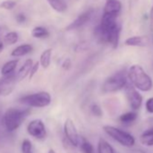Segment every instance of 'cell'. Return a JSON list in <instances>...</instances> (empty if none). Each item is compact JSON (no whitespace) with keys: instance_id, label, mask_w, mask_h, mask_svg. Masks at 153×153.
<instances>
[{"instance_id":"1f68e13d","label":"cell","mask_w":153,"mask_h":153,"mask_svg":"<svg viewBox=\"0 0 153 153\" xmlns=\"http://www.w3.org/2000/svg\"><path fill=\"white\" fill-rule=\"evenodd\" d=\"M4 49V43L2 42H0V52H1Z\"/></svg>"},{"instance_id":"8fae6325","label":"cell","mask_w":153,"mask_h":153,"mask_svg":"<svg viewBox=\"0 0 153 153\" xmlns=\"http://www.w3.org/2000/svg\"><path fill=\"white\" fill-rule=\"evenodd\" d=\"M94 14V10L88 9L87 11H85L84 13H82L81 15H79L78 17H76L69 25L67 26V31H70V30H76V29H79L82 26H84L85 25H87L92 18Z\"/></svg>"},{"instance_id":"d6986e66","label":"cell","mask_w":153,"mask_h":153,"mask_svg":"<svg viewBox=\"0 0 153 153\" xmlns=\"http://www.w3.org/2000/svg\"><path fill=\"white\" fill-rule=\"evenodd\" d=\"M51 53H52V50L51 49H47L44 51H42V53L41 54L40 57V64L43 68H47L50 64H51Z\"/></svg>"},{"instance_id":"6da1fadb","label":"cell","mask_w":153,"mask_h":153,"mask_svg":"<svg viewBox=\"0 0 153 153\" xmlns=\"http://www.w3.org/2000/svg\"><path fill=\"white\" fill-rule=\"evenodd\" d=\"M117 16L104 14L100 24L95 29V34L97 39L104 43H108L116 48L119 43L121 25L117 21Z\"/></svg>"},{"instance_id":"603a6c76","label":"cell","mask_w":153,"mask_h":153,"mask_svg":"<svg viewBox=\"0 0 153 153\" xmlns=\"http://www.w3.org/2000/svg\"><path fill=\"white\" fill-rule=\"evenodd\" d=\"M79 147H80V149H81L82 153H95L93 145L85 137L80 138Z\"/></svg>"},{"instance_id":"484cf974","label":"cell","mask_w":153,"mask_h":153,"mask_svg":"<svg viewBox=\"0 0 153 153\" xmlns=\"http://www.w3.org/2000/svg\"><path fill=\"white\" fill-rule=\"evenodd\" d=\"M16 6V1H12V0H7V1H3L0 4V8L5 9V10H13Z\"/></svg>"},{"instance_id":"d6a6232c","label":"cell","mask_w":153,"mask_h":153,"mask_svg":"<svg viewBox=\"0 0 153 153\" xmlns=\"http://www.w3.org/2000/svg\"><path fill=\"white\" fill-rule=\"evenodd\" d=\"M48 153H56V152H55L52 149H51L49 150V152H48Z\"/></svg>"},{"instance_id":"ffe728a7","label":"cell","mask_w":153,"mask_h":153,"mask_svg":"<svg viewBox=\"0 0 153 153\" xmlns=\"http://www.w3.org/2000/svg\"><path fill=\"white\" fill-rule=\"evenodd\" d=\"M49 5L57 12L63 13L67 9V4L64 2V0H47Z\"/></svg>"},{"instance_id":"7a4b0ae2","label":"cell","mask_w":153,"mask_h":153,"mask_svg":"<svg viewBox=\"0 0 153 153\" xmlns=\"http://www.w3.org/2000/svg\"><path fill=\"white\" fill-rule=\"evenodd\" d=\"M127 76L130 82L137 89L140 91L148 92L153 87V83L150 76L145 72V70L140 65L131 66L128 70Z\"/></svg>"},{"instance_id":"d4e9b609","label":"cell","mask_w":153,"mask_h":153,"mask_svg":"<svg viewBox=\"0 0 153 153\" xmlns=\"http://www.w3.org/2000/svg\"><path fill=\"white\" fill-rule=\"evenodd\" d=\"M22 153H33V144L30 140L25 139L21 145Z\"/></svg>"},{"instance_id":"5b68a950","label":"cell","mask_w":153,"mask_h":153,"mask_svg":"<svg viewBox=\"0 0 153 153\" xmlns=\"http://www.w3.org/2000/svg\"><path fill=\"white\" fill-rule=\"evenodd\" d=\"M104 131L108 134L113 140L117 141L119 144L131 148L135 144V138L129 132L123 131L117 127L112 126V125H104L103 126Z\"/></svg>"},{"instance_id":"f1b7e54d","label":"cell","mask_w":153,"mask_h":153,"mask_svg":"<svg viewBox=\"0 0 153 153\" xmlns=\"http://www.w3.org/2000/svg\"><path fill=\"white\" fill-rule=\"evenodd\" d=\"M145 108L148 113L153 114V97L149 98L145 103Z\"/></svg>"},{"instance_id":"cb8c5ba5","label":"cell","mask_w":153,"mask_h":153,"mask_svg":"<svg viewBox=\"0 0 153 153\" xmlns=\"http://www.w3.org/2000/svg\"><path fill=\"white\" fill-rule=\"evenodd\" d=\"M19 35L16 32H8L4 36V42L7 45L15 44L18 42Z\"/></svg>"},{"instance_id":"2e32d148","label":"cell","mask_w":153,"mask_h":153,"mask_svg":"<svg viewBox=\"0 0 153 153\" xmlns=\"http://www.w3.org/2000/svg\"><path fill=\"white\" fill-rule=\"evenodd\" d=\"M140 141L142 145L152 147L153 146V128L144 131L140 136Z\"/></svg>"},{"instance_id":"ac0fdd59","label":"cell","mask_w":153,"mask_h":153,"mask_svg":"<svg viewBox=\"0 0 153 153\" xmlns=\"http://www.w3.org/2000/svg\"><path fill=\"white\" fill-rule=\"evenodd\" d=\"M97 153H114V149L109 142L100 138L97 144Z\"/></svg>"},{"instance_id":"e0dca14e","label":"cell","mask_w":153,"mask_h":153,"mask_svg":"<svg viewBox=\"0 0 153 153\" xmlns=\"http://www.w3.org/2000/svg\"><path fill=\"white\" fill-rule=\"evenodd\" d=\"M19 60L18 59H11L7 62H6L3 67L1 68V74L2 76H8L10 74L15 73V70L18 65Z\"/></svg>"},{"instance_id":"4dcf8cb0","label":"cell","mask_w":153,"mask_h":153,"mask_svg":"<svg viewBox=\"0 0 153 153\" xmlns=\"http://www.w3.org/2000/svg\"><path fill=\"white\" fill-rule=\"evenodd\" d=\"M149 28L151 30H153V7L150 10V14H149Z\"/></svg>"},{"instance_id":"277c9868","label":"cell","mask_w":153,"mask_h":153,"mask_svg":"<svg viewBox=\"0 0 153 153\" xmlns=\"http://www.w3.org/2000/svg\"><path fill=\"white\" fill-rule=\"evenodd\" d=\"M19 102L29 107L43 108L51 103V97L48 92L42 91L27 96H24L19 98Z\"/></svg>"},{"instance_id":"7c38bea8","label":"cell","mask_w":153,"mask_h":153,"mask_svg":"<svg viewBox=\"0 0 153 153\" xmlns=\"http://www.w3.org/2000/svg\"><path fill=\"white\" fill-rule=\"evenodd\" d=\"M121 9H122V4L119 0H106L104 7V14L118 16L121 12Z\"/></svg>"},{"instance_id":"30bf717a","label":"cell","mask_w":153,"mask_h":153,"mask_svg":"<svg viewBox=\"0 0 153 153\" xmlns=\"http://www.w3.org/2000/svg\"><path fill=\"white\" fill-rule=\"evenodd\" d=\"M27 132L37 140H43L47 135L45 124L41 119L31 121L27 125Z\"/></svg>"},{"instance_id":"9c48e42d","label":"cell","mask_w":153,"mask_h":153,"mask_svg":"<svg viewBox=\"0 0 153 153\" xmlns=\"http://www.w3.org/2000/svg\"><path fill=\"white\" fill-rule=\"evenodd\" d=\"M17 81L16 73H13L8 76H3V78L0 79V96H9L15 90Z\"/></svg>"},{"instance_id":"9a60e30c","label":"cell","mask_w":153,"mask_h":153,"mask_svg":"<svg viewBox=\"0 0 153 153\" xmlns=\"http://www.w3.org/2000/svg\"><path fill=\"white\" fill-rule=\"evenodd\" d=\"M124 42L127 46L144 47L148 43V39L147 37H144V36H132V37L127 38Z\"/></svg>"},{"instance_id":"3957f363","label":"cell","mask_w":153,"mask_h":153,"mask_svg":"<svg viewBox=\"0 0 153 153\" xmlns=\"http://www.w3.org/2000/svg\"><path fill=\"white\" fill-rule=\"evenodd\" d=\"M30 113L31 110L29 108H8L3 117V123L6 130L10 132L16 131Z\"/></svg>"},{"instance_id":"83f0119b","label":"cell","mask_w":153,"mask_h":153,"mask_svg":"<svg viewBox=\"0 0 153 153\" xmlns=\"http://www.w3.org/2000/svg\"><path fill=\"white\" fill-rule=\"evenodd\" d=\"M40 61H37V62H35L33 65V67H32V69H31V71H30V74H29V79H32L33 78V76L36 74V72L38 71V69H39V67H40Z\"/></svg>"},{"instance_id":"836d02e7","label":"cell","mask_w":153,"mask_h":153,"mask_svg":"<svg viewBox=\"0 0 153 153\" xmlns=\"http://www.w3.org/2000/svg\"><path fill=\"white\" fill-rule=\"evenodd\" d=\"M0 33H1V28H0Z\"/></svg>"},{"instance_id":"ba28073f","label":"cell","mask_w":153,"mask_h":153,"mask_svg":"<svg viewBox=\"0 0 153 153\" xmlns=\"http://www.w3.org/2000/svg\"><path fill=\"white\" fill-rule=\"evenodd\" d=\"M124 90H125L126 98L128 100L131 108L134 111L140 109L142 104V97L138 92L137 88L131 83H127V85L124 88Z\"/></svg>"},{"instance_id":"7402d4cb","label":"cell","mask_w":153,"mask_h":153,"mask_svg":"<svg viewBox=\"0 0 153 153\" xmlns=\"http://www.w3.org/2000/svg\"><path fill=\"white\" fill-rule=\"evenodd\" d=\"M50 35L49 31L42 26H36L32 30V36L36 39H43L47 38Z\"/></svg>"},{"instance_id":"52a82bcc","label":"cell","mask_w":153,"mask_h":153,"mask_svg":"<svg viewBox=\"0 0 153 153\" xmlns=\"http://www.w3.org/2000/svg\"><path fill=\"white\" fill-rule=\"evenodd\" d=\"M64 134L66 140L74 147H79L80 142V138L78 129H76L74 122L71 119H67L64 123Z\"/></svg>"},{"instance_id":"8992f818","label":"cell","mask_w":153,"mask_h":153,"mask_svg":"<svg viewBox=\"0 0 153 153\" xmlns=\"http://www.w3.org/2000/svg\"><path fill=\"white\" fill-rule=\"evenodd\" d=\"M126 75L123 72H117L105 81L102 87V90L104 93H114L119 91L125 88L128 83Z\"/></svg>"},{"instance_id":"4fadbf2b","label":"cell","mask_w":153,"mask_h":153,"mask_svg":"<svg viewBox=\"0 0 153 153\" xmlns=\"http://www.w3.org/2000/svg\"><path fill=\"white\" fill-rule=\"evenodd\" d=\"M33 65V62L31 59H28L24 62V64L22 65V67L19 68V70L16 73V76H17L18 81L24 80L27 76H29Z\"/></svg>"},{"instance_id":"4316f807","label":"cell","mask_w":153,"mask_h":153,"mask_svg":"<svg viewBox=\"0 0 153 153\" xmlns=\"http://www.w3.org/2000/svg\"><path fill=\"white\" fill-rule=\"evenodd\" d=\"M91 112L92 114L95 115V116H97V117H100L102 116L103 113H102V109L100 108V106L98 105H93L91 106Z\"/></svg>"},{"instance_id":"f546056e","label":"cell","mask_w":153,"mask_h":153,"mask_svg":"<svg viewBox=\"0 0 153 153\" xmlns=\"http://www.w3.org/2000/svg\"><path fill=\"white\" fill-rule=\"evenodd\" d=\"M16 20L19 24H23V23H25L26 21V16L24 14H18L16 16Z\"/></svg>"},{"instance_id":"44dd1931","label":"cell","mask_w":153,"mask_h":153,"mask_svg":"<svg viewBox=\"0 0 153 153\" xmlns=\"http://www.w3.org/2000/svg\"><path fill=\"white\" fill-rule=\"evenodd\" d=\"M137 117H138L137 113L132 111V112H127V113L122 114L119 117V120L123 124H131V123H132L133 122L136 121Z\"/></svg>"},{"instance_id":"5bb4252c","label":"cell","mask_w":153,"mask_h":153,"mask_svg":"<svg viewBox=\"0 0 153 153\" xmlns=\"http://www.w3.org/2000/svg\"><path fill=\"white\" fill-rule=\"evenodd\" d=\"M32 51H33V46L29 43H25V44L19 45L16 48H15L13 50V51L11 52V56L16 57V58L23 57V56L32 52Z\"/></svg>"}]
</instances>
